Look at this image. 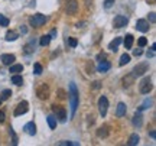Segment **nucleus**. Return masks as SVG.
<instances>
[{"instance_id":"nucleus-1","label":"nucleus","mask_w":156,"mask_h":146,"mask_svg":"<svg viewBox=\"0 0 156 146\" xmlns=\"http://www.w3.org/2000/svg\"><path fill=\"white\" fill-rule=\"evenodd\" d=\"M78 90H77V85L71 83L69 84V107H71V116L74 117V114L77 112V107H78Z\"/></svg>"},{"instance_id":"nucleus-2","label":"nucleus","mask_w":156,"mask_h":146,"mask_svg":"<svg viewBox=\"0 0 156 146\" xmlns=\"http://www.w3.org/2000/svg\"><path fill=\"white\" fill-rule=\"evenodd\" d=\"M35 93H36V96H38L39 100H48V98H49V94H51V90H49V87H48V84L41 83V84L36 85Z\"/></svg>"},{"instance_id":"nucleus-3","label":"nucleus","mask_w":156,"mask_h":146,"mask_svg":"<svg viewBox=\"0 0 156 146\" xmlns=\"http://www.w3.org/2000/svg\"><path fill=\"white\" fill-rule=\"evenodd\" d=\"M48 20V17L42 15V13H36L34 16L29 19V23H30V26H34V28H41L42 25H45V22Z\"/></svg>"},{"instance_id":"nucleus-4","label":"nucleus","mask_w":156,"mask_h":146,"mask_svg":"<svg viewBox=\"0 0 156 146\" xmlns=\"http://www.w3.org/2000/svg\"><path fill=\"white\" fill-rule=\"evenodd\" d=\"M152 88H153V85H152V80L149 77H145L139 83V91L142 94H149L152 91Z\"/></svg>"},{"instance_id":"nucleus-5","label":"nucleus","mask_w":156,"mask_h":146,"mask_svg":"<svg viewBox=\"0 0 156 146\" xmlns=\"http://www.w3.org/2000/svg\"><path fill=\"white\" fill-rule=\"evenodd\" d=\"M147 69H149V64H147V62H140V64H137V65L133 68L132 74H133L134 78H136V77H142L145 73H147Z\"/></svg>"},{"instance_id":"nucleus-6","label":"nucleus","mask_w":156,"mask_h":146,"mask_svg":"<svg viewBox=\"0 0 156 146\" xmlns=\"http://www.w3.org/2000/svg\"><path fill=\"white\" fill-rule=\"evenodd\" d=\"M129 23V17L127 16H123V15H117L114 17V20H113V26L116 29H122L124 26H127Z\"/></svg>"},{"instance_id":"nucleus-7","label":"nucleus","mask_w":156,"mask_h":146,"mask_svg":"<svg viewBox=\"0 0 156 146\" xmlns=\"http://www.w3.org/2000/svg\"><path fill=\"white\" fill-rule=\"evenodd\" d=\"M52 110H54V113L56 114V119H58L61 123H65V120H67V110L61 106H52Z\"/></svg>"},{"instance_id":"nucleus-8","label":"nucleus","mask_w":156,"mask_h":146,"mask_svg":"<svg viewBox=\"0 0 156 146\" xmlns=\"http://www.w3.org/2000/svg\"><path fill=\"white\" fill-rule=\"evenodd\" d=\"M107 110H108V100H107L106 96H101L98 98V112H100V114L103 117H106Z\"/></svg>"},{"instance_id":"nucleus-9","label":"nucleus","mask_w":156,"mask_h":146,"mask_svg":"<svg viewBox=\"0 0 156 146\" xmlns=\"http://www.w3.org/2000/svg\"><path fill=\"white\" fill-rule=\"evenodd\" d=\"M78 10V2L77 0H65V12L68 15H75Z\"/></svg>"},{"instance_id":"nucleus-10","label":"nucleus","mask_w":156,"mask_h":146,"mask_svg":"<svg viewBox=\"0 0 156 146\" xmlns=\"http://www.w3.org/2000/svg\"><path fill=\"white\" fill-rule=\"evenodd\" d=\"M28 110H29V104H28V101H20L19 104H17V107L15 109V116L16 117H19V116H22V114H26L28 113Z\"/></svg>"},{"instance_id":"nucleus-11","label":"nucleus","mask_w":156,"mask_h":146,"mask_svg":"<svg viewBox=\"0 0 156 146\" xmlns=\"http://www.w3.org/2000/svg\"><path fill=\"white\" fill-rule=\"evenodd\" d=\"M149 28H151V26H149V22H147V20H145V19H139V20L136 22V29H137V30H140V32H143V34H145V32H147V30H149Z\"/></svg>"},{"instance_id":"nucleus-12","label":"nucleus","mask_w":156,"mask_h":146,"mask_svg":"<svg viewBox=\"0 0 156 146\" xmlns=\"http://www.w3.org/2000/svg\"><path fill=\"white\" fill-rule=\"evenodd\" d=\"M0 59H2V62H3L5 65H12L13 62L16 61V56L13 55V54H3Z\"/></svg>"},{"instance_id":"nucleus-13","label":"nucleus","mask_w":156,"mask_h":146,"mask_svg":"<svg viewBox=\"0 0 156 146\" xmlns=\"http://www.w3.org/2000/svg\"><path fill=\"white\" fill-rule=\"evenodd\" d=\"M23 130H25L28 135L35 136L36 135V124H35L34 122H29V123H26L25 126H23Z\"/></svg>"},{"instance_id":"nucleus-14","label":"nucleus","mask_w":156,"mask_h":146,"mask_svg":"<svg viewBox=\"0 0 156 146\" xmlns=\"http://www.w3.org/2000/svg\"><path fill=\"white\" fill-rule=\"evenodd\" d=\"M108 133H110V127H108L107 124H103V126H101V127H98V130H97V136H98L100 139L107 137V136H108Z\"/></svg>"},{"instance_id":"nucleus-15","label":"nucleus","mask_w":156,"mask_h":146,"mask_svg":"<svg viewBox=\"0 0 156 146\" xmlns=\"http://www.w3.org/2000/svg\"><path fill=\"white\" fill-rule=\"evenodd\" d=\"M126 112H127V107H126V104L124 103H119L116 107V116L117 117H123L124 114H126Z\"/></svg>"},{"instance_id":"nucleus-16","label":"nucleus","mask_w":156,"mask_h":146,"mask_svg":"<svg viewBox=\"0 0 156 146\" xmlns=\"http://www.w3.org/2000/svg\"><path fill=\"white\" fill-rule=\"evenodd\" d=\"M132 123H133V126H136V127H140L142 124H143V116H142V113H136L133 116V119H132Z\"/></svg>"},{"instance_id":"nucleus-17","label":"nucleus","mask_w":156,"mask_h":146,"mask_svg":"<svg viewBox=\"0 0 156 146\" xmlns=\"http://www.w3.org/2000/svg\"><path fill=\"white\" fill-rule=\"evenodd\" d=\"M110 68H112V64L108 61H101L100 64H98V67H97V71H98V73H107Z\"/></svg>"},{"instance_id":"nucleus-18","label":"nucleus","mask_w":156,"mask_h":146,"mask_svg":"<svg viewBox=\"0 0 156 146\" xmlns=\"http://www.w3.org/2000/svg\"><path fill=\"white\" fill-rule=\"evenodd\" d=\"M122 42H123L122 38H114V41H112V42L108 44V49L113 51V52H116V51L119 49V46H120Z\"/></svg>"},{"instance_id":"nucleus-19","label":"nucleus","mask_w":156,"mask_h":146,"mask_svg":"<svg viewBox=\"0 0 156 146\" xmlns=\"http://www.w3.org/2000/svg\"><path fill=\"white\" fill-rule=\"evenodd\" d=\"M35 51V41H29L26 45L23 46V52L26 54V55H29V54H34Z\"/></svg>"},{"instance_id":"nucleus-20","label":"nucleus","mask_w":156,"mask_h":146,"mask_svg":"<svg viewBox=\"0 0 156 146\" xmlns=\"http://www.w3.org/2000/svg\"><path fill=\"white\" fill-rule=\"evenodd\" d=\"M133 81H134L133 74H127L126 77H123V87H124V88H126V87H130V85L133 84Z\"/></svg>"},{"instance_id":"nucleus-21","label":"nucleus","mask_w":156,"mask_h":146,"mask_svg":"<svg viewBox=\"0 0 156 146\" xmlns=\"http://www.w3.org/2000/svg\"><path fill=\"white\" fill-rule=\"evenodd\" d=\"M17 38H19V34H17V32H15V30H9V32L6 34L5 39L7 41V42H13V41H16Z\"/></svg>"},{"instance_id":"nucleus-22","label":"nucleus","mask_w":156,"mask_h":146,"mask_svg":"<svg viewBox=\"0 0 156 146\" xmlns=\"http://www.w3.org/2000/svg\"><path fill=\"white\" fill-rule=\"evenodd\" d=\"M133 41H134V38H133V35H126V38H124V48L126 49H130L132 46H133Z\"/></svg>"},{"instance_id":"nucleus-23","label":"nucleus","mask_w":156,"mask_h":146,"mask_svg":"<svg viewBox=\"0 0 156 146\" xmlns=\"http://www.w3.org/2000/svg\"><path fill=\"white\" fill-rule=\"evenodd\" d=\"M139 141H140V137L137 133H133V135L129 137V142H127V145L129 146H134V145H139Z\"/></svg>"},{"instance_id":"nucleus-24","label":"nucleus","mask_w":156,"mask_h":146,"mask_svg":"<svg viewBox=\"0 0 156 146\" xmlns=\"http://www.w3.org/2000/svg\"><path fill=\"white\" fill-rule=\"evenodd\" d=\"M51 39H52V36L51 35H44V36H41V41H39V45L41 46H48L49 45Z\"/></svg>"},{"instance_id":"nucleus-25","label":"nucleus","mask_w":156,"mask_h":146,"mask_svg":"<svg viewBox=\"0 0 156 146\" xmlns=\"http://www.w3.org/2000/svg\"><path fill=\"white\" fill-rule=\"evenodd\" d=\"M46 122H48V126H49L51 129H55L56 127V117L54 114H49V116L46 117Z\"/></svg>"},{"instance_id":"nucleus-26","label":"nucleus","mask_w":156,"mask_h":146,"mask_svg":"<svg viewBox=\"0 0 156 146\" xmlns=\"http://www.w3.org/2000/svg\"><path fill=\"white\" fill-rule=\"evenodd\" d=\"M12 83L15 85H22L23 84V78L22 75H17V74H13L12 75Z\"/></svg>"},{"instance_id":"nucleus-27","label":"nucleus","mask_w":156,"mask_h":146,"mask_svg":"<svg viewBox=\"0 0 156 146\" xmlns=\"http://www.w3.org/2000/svg\"><path fill=\"white\" fill-rule=\"evenodd\" d=\"M129 62H130V55H129V54H123V55L120 56L119 65H120V67H123V65H126V64H129Z\"/></svg>"},{"instance_id":"nucleus-28","label":"nucleus","mask_w":156,"mask_h":146,"mask_svg":"<svg viewBox=\"0 0 156 146\" xmlns=\"http://www.w3.org/2000/svg\"><path fill=\"white\" fill-rule=\"evenodd\" d=\"M9 67H10V73L13 74L22 73L23 71V65H20V64H15V65H9Z\"/></svg>"},{"instance_id":"nucleus-29","label":"nucleus","mask_w":156,"mask_h":146,"mask_svg":"<svg viewBox=\"0 0 156 146\" xmlns=\"http://www.w3.org/2000/svg\"><path fill=\"white\" fill-rule=\"evenodd\" d=\"M12 96V91L10 90H3L2 91V94H0V100L5 101V100H9Z\"/></svg>"},{"instance_id":"nucleus-30","label":"nucleus","mask_w":156,"mask_h":146,"mask_svg":"<svg viewBox=\"0 0 156 146\" xmlns=\"http://www.w3.org/2000/svg\"><path fill=\"white\" fill-rule=\"evenodd\" d=\"M58 146H78L77 142H69V141H61L58 142Z\"/></svg>"},{"instance_id":"nucleus-31","label":"nucleus","mask_w":156,"mask_h":146,"mask_svg":"<svg viewBox=\"0 0 156 146\" xmlns=\"http://www.w3.org/2000/svg\"><path fill=\"white\" fill-rule=\"evenodd\" d=\"M152 103H153L152 100H146L145 103H143V104L139 107V112H143V110H146V109H149V107L152 106Z\"/></svg>"},{"instance_id":"nucleus-32","label":"nucleus","mask_w":156,"mask_h":146,"mask_svg":"<svg viewBox=\"0 0 156 146\" xmlns=\"http://www.w3.org/2000/svg\"><path fill=\"white\" fill-rule=\"evenodd\" d=\"M34 74L35 75H41V74H42V65L38 64V62L34 65Z\"/></svg>"},{"instance_id":"nucleus-33","label":"nucleus","mask_w":156,"mask_h":146,"mask_svg":"<svg viewBox=\"0 0 156 146\" xmlns=\"http://www.w3.org/2000/svg\"><path fill=\"white\" fill-rule=\"evenodd\" d=\"M9 133L12 135V143L16 146L17 145V136H16V133H15V130L12 129V127H9Z\"/></svg>"},{"instance_id":"nucleus-34","label":"nucleus","mask_w":156,"mask_h":146,"mask_svg":"<svg viewBox=\"0 0 156 146\" xmlns=\"http://www.w3.org/2000/svg\"><path fill=\"white\" fill-rule=\"evenodd\" d=\"M0 26H9V19L3 15H0Z\"/></svg>"},{"instance_id":"nucleus-35","label":"nucleus","mask_w":156,"mask_h":146,"mask_svg":"<svg viewBox=\"0 0 156 146\" xmlns=\"http://www.w3.org/2000/svg\"><path fill=\"white\" fill-rule=\"evenodd\" d=\"M68 44H69L71 48H75V46L78 45V41L75 39V38H69V39H68Z\"/></svg>"},{"instance_id":"nucleus-36","label":"nucleus","mask_w":156,"mask_h":146,"mask_svg":"<svg viewBox=\"0 0 156 146\" xmlns=\"http://www.w3.org/2000/svg\"><path fill=\"white\" fill-rule=\"evenodd\" d=\"M137 44H139V46H146L147 45V39H146L145 36H142V38H139Z\"/></svg>"},{"instance_id":"nucleus-37","label":"nucleus","mask_w":156,"mask_h":146,"mask_svg":"<svg viewBox=\"0 0 156 146\" xmlns=\"http://www.w3.org/2000/svg\"><path fill=\"white\" fill-rule=\"evenodd\" d=\"M155 48H156V45L153 44V45H152V48H151V51L147 52V58H153V56H155Z\"/></svg>"},{"instance_id":"nucleus-38","label":"nucleus","mask_w":156,"mask_h":146,"mask_svg":"<svg viewBox=\"0 0 156 146\" xmlns=\"http://www.w3.org/2000/svg\"><path fill=\"white\" fill-rule=\"evenodd\" d=\"M113 5H114V0H104V7L106 9H110Z\"/></svg>"},{"instance_id":"nucleus-39","label":"nucleus","mask_w":156,"mask_h":146,"mask_svg":"<svg viewBox=\"0 0 156 146\" xmlns=\"http://www.w3.org/2000/svg\"><path fill=\"white\" fill-rule=\"evenodd\" d=\"M149 20H151L152 23L156 22V13L155 12H151V13H149Z\"/></svg>"},{"instance_id":"nucleus-40","label":"nucleus","mask_w":156,"mask_h":146,"mask_svg":"<svg viewBox=\"0 0 156 146\" xmlns=\"http://www.w3.org/2000/svg\"><path fill=\"white\" fill-rule=\"evenodd\" d=\"M142 54H143V51H142V49H134L133 51V55L134 56H140Z\"/></svg>"},{"instance_id":"nucleus-41","label":"nucleus","mask_w":156,"mask_h":146,"mask_svg":"<svg viewBox=\"0 0 156 146\" xmlns=\"http://www.w3.org/2000/svg\"><path fill=\"white\" fill-rule=\"evenodd\" d=\"M5 119H6L5 112H2V110H0V123H3V122H5Z\"/></svg>"},{"instance_id":"nucleus-42","label":"nucleus","mask_w":156,"mask_h":146,"mask_svg":"<svg viewBox=\"0 0 156 146\" xmlns=\"http://www.w3.org/2000/svg\"><path fill=\"white\" fill-rule=\"evenodd\" d=\"M93 88H94V90H98V88H100V81H94V83H93Z\"/></svg>"},{"instance_id":"nucleus-43","label":"nucleus","mask_w":156,"mask_h":146,"mask_svg":"<svg viewBox=\"0 0 156 146\" xmlns=\"http://www.w3.org/2000/svg\"><path fill=\"white\" fill-rule=\"evenodd\" d=\"M20 32H22L23 35L28 34V29H26V26H20Z\"/></svg>"},{"instance_id":"nucleus-44","label":"nucleus","mask_w":156,"mask_h":146,"mask_svg":"<svg viewBox=\"0 0 156 146\" xmlns=\"http://www.w3.org/2000/svg\"><path fill=\"white\" fill-rule=\"evenodd\" d=\"M151 137H153V139L156 137V132H155V130H152V132H151Z\"/></svg>"},{"instance_id":"nucleus-45","label":"nucleus","mask_w":156,"mask_h":146,"mask_svg":"<svg viewBox=\"0 0 156 146\" xmlns=\"http://www.w3.org/2000/svg\"><path fill=\"white\" fill-rule=\"evenodd\" d=\"M51 36H56V30H55V29H54V30H52V32H51Z\"/></svg>"},{"instance_id":"nucleus-46","label":"nucleus","mask_w":156,"mask_h":146,"mask_svg":"<svg viewBox=\"0 0 156 146\" xmlns=\"http://www.w3.org/2000/svg\"><path fill=\"white\" fill-rule=\"evenodd\" d=\"M0 106H2V100H0Z\"/></svg>"}]
</instances>
